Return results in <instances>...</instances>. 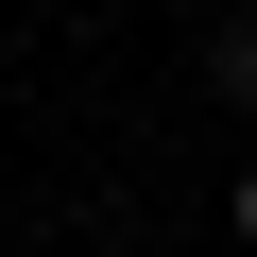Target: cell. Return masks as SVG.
<instances>
[{
  "label": "cell",
  "instance_id": "1",
  "mask_svg": "<svg viewBox=\"0 0 257 257\" xmlns=\"http://www.w3.org/2000/svg\"><path fill=\"white\" fill-rule=\"evenodd\" d=\"M206 86H223V103H240V120H257V0H240V18H223V35H206Z\"/></svg>",
  "mask_w": 257,
  "mask_h": 257
},
{
  "label": "cell",
  "instance_id": "2",
  "mask_svg": "<svg viewBox=\"0 0 257 257\" xmlns=\"http://www.w3.org/2000/svg\"><path fill=\"white\" fill-rule=\"evenodd\" d=\"M223 223H240V240H257V155H240V189H223Z\"/></svg>",
  "mask_w": 257,
  "mask_h": 257
}]
</instances>
